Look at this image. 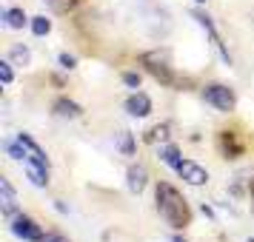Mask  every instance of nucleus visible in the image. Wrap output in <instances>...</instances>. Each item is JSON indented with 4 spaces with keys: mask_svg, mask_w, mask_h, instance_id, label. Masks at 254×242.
I'll return each mask as SVG.
<instances>
[{
    "mask_svg": "<svg viewBox=\"0 0 254 242\" xmlns=\"http://www.w3.org/2000/svg\"><path fill=\"white\" fill-rule=\"evenodd\" d=\"M0 20H3L6 29H26V26L32 23V17H26V12L20 6H9L6 12L0 14Z\"/></svg>",
    "mask_w": 254,
    "mask_h": 242,
    "instance_id": "obj_12",
    "label": "nucleus"
},
{
    "mask_svg": "<svg viewBox=\"0 0 254 242\" xmlns=\"http://www.w3.org/2000/svg\"><path fill=\"white\" fill-rule=\"evenodd\" d=\"M46 3L55 9V12H71V9H74L80 0H46Z\"/></svg>",
    "mask_w": 254,
    "mask_h": 242,
    "instance_id": "obj_22",
    "label": "nucleus"
},
{
    "mask_svg": "<svg viewBox=\"0 0 254 242\" xmlns=\"http://www.w3.org/2000/svg\"><path fill=\"white\" fill-rule=\"evenodd\" d=\"M203 100L211 108H217L220 114H229V111H234V105H237L234 92H231L229 86H223V83H208L206 89H203Z\"/></svg>",
    "mask_w": 254,
    "mask_h": 242,
    "instance_id": "obj_3",
    "label": "nucleus"
},
{
    "mask_svg": "<svg viewBox=\"0 0 254 242\" xmlns=\"http://www.w3.org/2000/svg\"><path fill=\"white\" fill-rule=\"evenodd\" d=\"M120 80H123V86H126V89H131V92H140V86H143L140 71H123V74H120Z\"/></svg>",
    "mask_w": 254,
    "mask_h": 242,
    "instance_id": "obj_20",
    "label": "nucleus"
},
{
    "mask_svg": "<svg viewBox=\"0 0 254 242\" xmlns=\"http://www.w3.org/2000/svg\"><path fill=\"white\" fill-rule=\"evenodd\" d=\"M194 3H206V0H194Z\"/></svg>",
    "mask_w": 254,
    "mask_h": 242,
    "instance_id": "obj_29",
    "label": "nucleus"
},
{
    "mask_svg": "<svg viewBox=\"0 0 254 242\" xmlns=\"http://www.w3.org/2000/svg\"><path fill=\"white\" fill-rule=\"evenodd\" d=\"M43 242H69V240H66L63 234H58V231H52V234H46V240Z\"/></svg>",
    "mask_w": 254,
    "mask_h": 242,
    "instance_id": "obj_24",
    "label": "nucleus"
},
{
    "mask_svg": "<svg viewBox=\"0 0 254 242\" xmlns=\"http://www.w3.org/2000/svg\"><path fill=\"white\" fill-rule=\"evenodd\" d=\"M3 151H6L12 160H17V162H26V160H29V148H26L23 143H20V137L3 140Z\"/></svg>",
    "mask_w": 254,
    "mask_h": 242,
    "instance_id": "obj_14",
    "label": "nucleus"
},
{
    "mask_svg": "<svg viewBox=\"0 0 254 242\" xmlns=\"http://www.w3.org/2000/svg\"><path fill=\"white\" fill-rule=\"evenodd\" d=\"M249 242H254V237H249Z\"/></svg>",
    "mask_w": 254,
    "mask_h": 242,
    "instance_id": "obj_30",
    "label": "nucleus"
},
{
    "mask_svg": "<svg viewBox=\"0 0 254 242\" xmlns=\"http://www.w3.org/2000/svg\"><path fill=\"white\" fill-rule=\"evenodd\" d=\"M154 199H157V211L160 217L172 225L174 231H183L191 225V208L186 202V196L169 183H157L154 188Z\"/></svg>",
    "mask_w": 254,
    "mask_h": 242,
    "instance_id": "obj_1",
    "label": "nucleus"
},
{
    "mask_svg": "<svg viewBox=\"0 0 254 242\" xmlns=\"http://www.w3.org/2000/svg\"><path fill=\"white\" fill-rule=\"evenodd\" d=\"M52 111H55V117H63V120H80L83 105L69 100V97H58V100L52 103Z\"/></svg>",
    "mask_w": 254,
    "mask_h": 242,
    "instance_id": "obj_9",
    "label": "nucleus"
},
{
    "mask_svg": "<svg viewBox=\"0 0 254 242\" xmlns=\"http://www.w3.org/2000/svg\"><path fill=\"white\" fill-rule=\"evenodd\" d=\"M26 177H29V183L35 185V188H46L49 185V171L46 168H40V165L26 162Z\"/></svg>",
    "mask_w": 254,
    "mask_h": 242,
    "instance_id": "obj_15",
    "label": "nucleus"
},
{
    "mask_svg": "<svg viewBox=\"0 0 254 242\" xmlns=\"http://www.w3.org/2000/svg\"><path fill=\"white\" fill-rule=\"evenodd\" d=\"M191 17H194L197 23H200V26H203V29H206V32H208V37H211V43L217 46V51H220V54H223V60H226V63H229V66H231V54H229V48L223 46V40H220L217 29H214V23H211V17H208L206 12H200V9H194V12H191Z\"/></svg>",
    "mask_w": 254,
    "mask_h": 242,
    "instance_id": "obj_6",
    "label": "nucleus"
},
{
    "mask_svg": "<svg viewBox=\"0 0 254 242\" xmlns=\"http://www.w3.org/2000/svg\"><path fill=\"white\" fill-rule=\"evenodd\" d=\"M160 162L163 165H169V168H174V171H180V165H183V154H180V148L174 145V143H163L160 145Z\"/></svg>",
    "mask_w": 254,
    "mask_h": 242,
    "instance_id": "obj_13",
    "label": "nucleus"
},
{
    "mask_svg": "<svg viewBox=\"0 0 254 242\" xmlns=\"http://www.w3.org/2000/svg\"><path fill=\"white\" fill-rule=\"evenodd\" d=\"M172 242H186V240H183V237H174V240H172Z\"/></svg>",
    "mask_w": 254,
    "mask_h": 242,
    "instance_id": "obj_28",
    "label": "nucleus"
},
{
    "mask_svg": "<svg viewBox=\"0 0 254 242\" xmlns=\"http://www.w3.org/2000/svg\"><path fill=\"white\" fill-rule=\"evenodd\" d=\"M12 234L17 237V240L23 242H43L46 240V234H43V228L37 225L32 217H26V214H17V217H12Z\"/></svg>",
    "mask_w": 254,
    "mask_h": 242,
    "instance_id": "obj_4",
    "label": "nucleus"
},
{
    "mask_svg": "<svg viewBox=\"0 0 254 242\" xmlns=\"http://www.w3.org/2000/svg\"><path fill=\"white\" fill-rule=\"evenodd\" d=\"M117 145H120V151H123V157H131V154H134V134H131V131H120Z\"/></svg>",
    "mask_w": 254,
    "mask_h": 242,
    "instance_id": "obj_19",
    "label": "nucleus"
},
{
    "mask_svg": "<svg viewBox=\"0 0 254 242\" xmlns=\"http://www.w3.org/2000/svg\"><path fill=\"white\" fill-rule=\"evenodd\" d=\"M180 177H183L189 185H194V188H200V185H206L208 183V171L200 165V162H194V160H186L183 165H180Z\"/></svg>",
    "mask_w": 254,
    "mask_h": 242,
    "instance_id": "obj_7",
    "label": "nucleus"
},
{
    "mask_svg": "<svg viewBox=\"0 0 254 242\" xmlns=\"http://www.w3.org/2000/svg\"><path fill=\"white\" fill-rule=\"evenodd\" d=\"M252 202H254V177H252Z\"/></svg>",
    "mask_w": 254,
    "mask_h": 242,
    "instance_id": "obj_27",
    "label": "nucleus"
},
{
    "mask_svg": "<svg viewBox=\"0 0 254 242\" xmlns=\"http://www.w3.org/2000/svg\"><path fill=\"white\" fill-rule=\"evenodd\" d=\"M126 114L128 117H149L151 114V97L146 92H134L126 100Z\"/></svg>",
    "mask_w": 254,
    "mask_h": 242,
    "instance_id": "obj_8",
    "label": "nucleus"
},
{
    "mask_svg": "<svg viewBox=\"0 0 254 242\" xmlns=\"http://www.w3.org/2000/svg\"><path fill=\"white\" fill-rule=\"evenodd\" d=\"M140 66L149 71L151 77L157 83H163V86H169V89H174V86H180V80H177V74L172 71V66L166 63V57H163L160 51H146V54H140Z\"/></svg>",
    "mask_w": 254,
    "mask_h": 242,
    "instance_id": "obj_2",
    "label": "nucleus"
},
{
    "mask_svg": "<svg viewBox=\"0 0 254 242\" xmlns=\"http://www.w3.org/2000/svg\"><path fill=\"white\" fill-rule=\"evenodd\" d=\"M52 83H55L58 89H63V86H66V83H63V77H60V74H55V77H52Z\"/></svg>",
    "mask_w": 254,
    "mask_h": 242,
    "instance_id": "obj_26",
    "label": "nucleus"
},
{
    "mask_svg": "<svg viewBox=\"0 0 254 242\" xmlns=\"http://www.w3.org/2000/svg\"><path fill=\"white\" fill-rule=\"evenodd\" d=\"M29 29H32V35L35 37H46L49 32H52V20H49L46 14H37V17H32Z\"/></svg>",
    "mask_w": 254,
    "mask_h": 242,
    "instance_id": "obj_17",
    "label": "nucleus"
},
{
    "mask_svg": "<svg viewBox=\"0 0 254 242\" xmlns=\"http://www.w3.org/2000/svg\"><path fill=\"white\" fill-rule=\"evenodd\" d=\"M12 60L6 57V60H0V83L3 86H12V80H14V71H12Z\"/></svg>",
    "mask_w": 254,
    "mask_h": 242,
    "instance_id": "obj_21",
    "label": "nucleus"
},
{
    "mask_svg": "<svg viewBox=\"0 0 254 242\" xmlns=\"http://www.w3.org/2000/svg\"><path fill=\"white\" fill-rule=\"evenodd\" d=\"M9 60H12L14 66H29V63H32V51L26 46H20V43H14V46L9 48Z\"/></svg>",
    "mask_w": 254,
    "mask_h": 242,
    "instance_id": "obj_16",
    "label": "nucleus"
},
{
    "mask_svg": "<svg viewBox=\"0 0 254 242\" xmlns=\"http://www.w3.org/2000/svg\"><path fill=\"white\" fill-rule=\"evenodd\" d=\"M58 63H60V69H66V71L77 69V57H74V54H69V51H63V54L58 57Z\"/></svg>",
    "mask_w": 254,
    "mask_h": 242,
    "instance_id": "obj_23",
    "label": "nucleus"
},
{
    "mask_svg": "<svg viewBox=\"0 0 254 242\" xmlns=\"http://www.w3.org/2000/svg\"><path fill=\"white\" fill-rule=\"evenodd\" d=\"M169 137H172V134H169V123H160V126H154L151 128V131H146V143H169Z\"/></svg>",
    "mask_w": 254,
    "mask_h": 242,
    "instance_id": "obj_18",
    "label": "nucleus"
},
{
    "mask_svg": "<svg viewBox=\"0 0 254 242\" xmlns=\"http://www.w3.org/2000/svg\"><path fill=\"white\" fill-rule=\"evenodd\" d=\"M0 211H3V217H17L20 214V208H17V194H14L12 183L6 180V177H0Z\"/></svg>",
    "mask_w": 254,
    "mask_h": 242,
    "instance_id": "obj_5",
    "label": "nucleus"
},
{
    "mask_svg": "<svg viewBox=\"0 0 254 242\" xmlns=\"http://www.w3.org/2000/svg\"><path fill=\"white\" fill-rule=\"evenodd\" d=\"M55 208H58L60 214H69V205H66L63 199H55Z\"/></svg>",
    "mask_w": 254,
    "mask_h": 242,
    "instance_id": "obj_25",
    "label": "nucleus"
},
{
    "mask_svg": "<svg viewBox=\"0 0 254 242\" xmlns=\"http://www.w3.org/2000/svg\"><path fill=\"white\" fill-rule=\"evenodd\" d=\"M217 143H220V151L226 154V160H234V157H240L243 154V145H240V140H237L234 131H220Z\"/></svg>",
    "mask_w": 254,
    "mask_h": 242,
    "instance_id": "obj_11",
    "label": "nucleus"
},
{
    "mask_svg": "<svg viewBox=\"0 0 254 242\" xmlns=\"http://www.w3.org/2000/svg\"><path fill=\"white\" fill-rule=\"evenodd\" d=\"M126 185H128V191H131V194H143V191H146V185H149V171H146L143 165H128Z\"/></svg>",
    "mask_w": 254,
    "mask_h": 242,
    "instance_id": "obj_10",
    "label": "nucleus"
}]
</instances>
